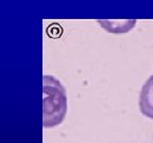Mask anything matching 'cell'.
<instances>
[{"label":"cell","mask_w":153,"mask_h":143,"mask_svg":"<svg viewBox=\"0 0 153 143\" xmlns=\"http://www.w3.org/2000/svg\"><path fill=\"white\" fill-rule=\"evenodd\" d=\"M67 94L64 86L52 75L43 76V126L60 125L67 114Z\"/></svg>","instance_id":"cell-1"},{"label":"cell","mask_w":153,"mask_h":143,"mask_svg":"<svg viewBox=\"0 0 153 143\" xmlns=\"http://www.w3.org/2000/svg\"><path fill=\"white\" fill-rule=\"evenodd\" d=\"M98 22L103 29H105L110 33L115 34H122V33H128L131 31L132 29L136 24V20L135 19H123V20H118V19H112V20H105V19H99Z\"/></svg>","instance_id":"cell-3"},{"label":"cell","mask_w":153,"mask_h":143,"mask_svg":"<svg viewBox=\"0 0 153 143\" xmlns=\"http://www.w3.org/2000/svg\"><path fill=\"white\" fill-rule=\"evenodd\" d=\"M139 109L145 117L153 119V75L143 84L139 94Z\"/></svg>","instance_id":"cell-2"}]
</instances>
